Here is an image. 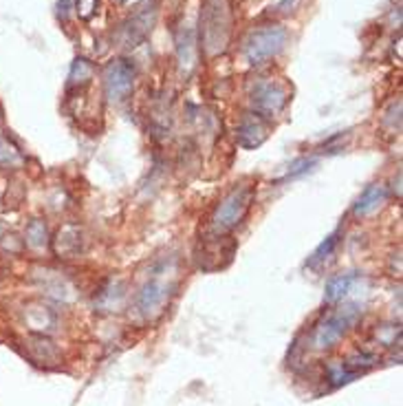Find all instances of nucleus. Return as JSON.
<instances>
[{
    "mask_svg": "<svg viewBox=\"0 0 403 406\" xmlns=\"http://www.w3.org/2000/svg\"><path fill=\"white\" fill-rule=\"evenodd\" d=\"M267 137H269V120L256 115V113L243 115L236 131V139L243 148H258V146L264 144Z\"/></svg>",
    "mask_w": 403,
    "mask_h": 406,
    "instance_id": "9",
    "label": "nucleus"
},
{
    "mask_svg": "<svg viewBox=\"0 0 403 406\" xmlns=\"http://www.w3.org/2000/svg\"><path fill=\"white\" fill-rule=\"evenodd\" d=\"M174 274L177 269L172 263H161L148 276L137 294V310L143 318H157L165 310L167 300L172 298L177 289Z\"/></svg>",
    "mask_w": 403,
    "mask_h": 406,
    "instance_id": "3",
    "label": "nucleus"
},
{
    "mask_svg": "<svg viewBox=\"0 0 403 406\" xmlns=\"http://www.w3.org/2000/svg\"><path fill=\"white\" fill-rule=\"evenodd\" d=\"M385 199H388V190H385V186H381V184L368 186L359 194V199L355 203V215L357 217H371V215H375L377 210L385 203Z\"/></svg>",
    "mask_w": 403,
    "mask_h": 406,
    "instance_id": "12",
    "label": "nucleus"
},
{
    "mask_svg": "<svg viewBox=\"0 0 403 406\" xmlns=\"http://www.w3.org/2000/svg\"><path fill=\"white\" fill-rule=\"evenodd\" d=\"M97 5H99V0H75V9L82 20H91L97 11Z\"/></svg>",
    "mask_w": 403,
    "mask_h": 406,
    "instance_id": "21",
    "label": "nucleus"
},
{
    "mask_svg": "<svg viewBox=\"0 0 403 406\" xmlns=\"http://www.w3.org/2000/svg\"><path fill=\"white\" fill-rule=\"evenodd\" d=\"M20 161H23L20 153L13 148L3 133H0V164H3V166H15V164H20Z\"/></svg>",
    "mask_w": 403,
    "mask_h": 406,
    "instance_id": "18",
    "label": "nucleus"
},
{
    "mask_svg": "<svg viewBox=\"0 0 403 406\" xmlns=\"http://www.w3.org/2000/svg\"><path fill=\"white\" fill-rule=\"evenodd\" d=\"M126 296V291H124V285L120 281H108V285L99 291V296H97V305L99 307H106V310H113V307H120L122 300Z\"/></svg>",
    "mask_w": 403,
    "mask_h": 406,
    "instance_id": "16",
    "label": "nucleus"
},
{
    "mask_svg": "<svg viewBox=\"0 0 403 406\" xmlns=\"http://www.w3.org/2000/svg\"><path fill=\"white\" fill-rule=\"evenodd\" d=\"M298 5H300V0H282V3L278 5V11L280 13H291V11L298 9Z\"/></svg>",
    "mask_w": 403,
    "mask_h": 406,
    "instance_id": "22",
    "label": "nucleus"
},
{
    "mask_svg": "<svg viewBox=\"0 0 403 406\" xmlns=\"http://www.w3.org/2000/svg\"><path fill=\"white\" fill-rule=\"evenodd\" d=\"M25 241L27 246L33 248V250H40L49 243V230H46V223L40 221V219H33L29 225H27V232H25Z\"/></svg>",
    "mask_w": 403,
    "mask_h": 406,
    "instance_id": "17",
    "label": "nucleus"
},
{
    "mask_svg": "<svg viewBox=\"0 0 403 406\" xmlns=\"http://www.w3.org/2000/svg\"><path fill=\"white\" fill-rule=\"evenodd\" d=\"M340 246V232H333V234H328L320 246H317L315 250H313V254L309 256V261H307V267L309 269H320L328 258L333 256V252H335V248Z\"/></svg>",
    "mask_w": 403,
    "mask_h": 406,
    "instance_id": "15",
    "label": "nucleus"
},
{
    "mask_svg": "<svg viewBox=\"0 0 403 406\" xmlns=\"http://www.w3.org/2000/svg\"><path fill=\"white\" fill-rule=\"evenodd\" d=\"M234 34L231 0H203L198 15V49L207 58L223 56Z\"/></svg>",
    "mask_w": 403,
    "mask_h": 406,
    "instance_id": "1",
    "label": "nucleus"
},
{
    "mask_svg": "<svg viewBox=\"0 0 403 406\" xmlns=\"http://www.w3.org/2000/svg\"><path fill=\"white\" fill-rule=\"evenodd\" d=\"M58 9H60V15L66 20V18H69L71 9H73V0H58Z\"/></svg>",
    "mask_w": 403,
    "mask_h": 406,
    "instance_id": "23",
    "label": "nucleus"
},
{
    "mask_svg": "<svg viewBox=\"0 0 403 406\" xmlns=\"http://www.w3.org/2000/svg\"><path fill=\"white\" fill-rule=\"evenodd\" d=\"M364 279L357 272H348V274H340V276H333V279L326 283V291H324V298L326 303H340L344 300L355 285H359Z\"/></svg>",
    "mask_w": 403,
    "mask_h": 406,
    "instance_id": "11",
    "label": "nucleus"
},
{
    "mask_svg": "<svg viewBox=\"0 0 403 406\" xmlns=\"http://www.w3.org/2000/svg\"><path fill=\"white\" fill-rule=\"evenodd\" d=\"M134 77H137V71H134L130 60H113L104 67L102 80H104V95L110 104H124L128 97L132 95L134 89Z\"/></svg>",
    "mask_w": 403,
    "mask_h": 406,
    "instance_id": "7",
    "label": "nucleus"
},
{
    "mask_svg": "<svg viewBox=\"0 0 403 406\" xmlns=\"http://www.w3.org/2000/svg\"><path fill=\"white\" fill-rule=\"evenodd\" d=\"M249 102H251V113L271 120L284 110L289 104V89L276 82V80H258L249 91Z\"/></svg>",
    "mask_w": 403,
    "mask_h": 406,
    "instance_id": "6",
    "label": "nucleus"
},
{
    "mask_svg": "<svg viewBox=\"0 0 403 406\" xmlns=\"http://www.w3.org/2000/svg\"><path fill=\"white\" fill-rule=\"evenodd\" d=\"M53 248L58 256L71 258L82 252V232L77 225H64L58 232V239L53 241Z\"/></svg>",
    "mask_w": 403,
    "mask_h": 406,
    "instance_id": "13",
    "label": "nucleus"
},
{
    "mask_svg": "<svg viewBox=\"0 0 403 406\" xmlns=\"http://www.w3.org/2000/svg\"><path fill=\"white\" fill-rule=\"evenodd\" d=\"M93 73H95V69L87 58H75L71 64V71H69V80H66V91L89 87L93 80Z\"/></svg>",
    "mask_w": 403,
    "mask_h": 406,
    "instance_id": "14",
    "label": "nucleus"
},
{
    "mask_svg": "<svg viewBox=\"0 0 403 406\" xmlns=\"http://www.w3.org/2000/svg\"><path fill=\"white\" fill-rule=\"evenodd\" d=\"M313 166H315V159H300V161H295V164L291 166V170L284 175L280 182H289V179H293V177L305 175V172H309Z\"/></svg>",
    "mask_w": 403,
    "mask_h": 406,
    "instance_id": "20",
    "label": "nucleus"
},
{
    "mask_svg": "<svg viewBox=\"0 0 403 406\" xmlns=\"http://www.w3.org/2000/svg\"><path fill=\"white\" fill-rule=\"evenodd\" d=\"M383 126H388L392 133H399V131H401V100L392 102L390 108L385 110V115H383Z\"/></svg>",
    "mask_w": 403,
    "mask_h": 406,
    "instance_id": "19",
    "label": "nucleus"
},
{
    "mask_svg": "<svg viewBox=\"0 0 403 406\" xmlns=\"http://www.w3.org/2000/svg\"><path fill=\"white\" fill-rule=\"evenodd\" d=\"M284 44H287V29L280 25H264L245 38L243 53L251 67H262L282 51Z\"/></svg>",
    "mask_w": 403,
    "mask_h": 406,
    "instance_id": "4",
    "label": "nucleus"
},
{
    "mask_svg": "<svg viewBox=\"0 0 403 406\" xmlns=\"http://www.w3.org/2000/svg\"><path fill=\"white\" fill-rule=\"evenodd\" d=\"M256 199V188L251 184H236L218 201L210 219V230L214 236H225L245 221L251 203Z\"/></svg>",
    "mask_w": 403,
    "mask_h": 406,
    "instance_id": "2",
    "label": "nucleus"
},
{
    "mask_svg": "<svg viewBox=\"0 0 403 406\" xmlns=\"http://www.w3.org/2000/svg\"><path fill=\"white\" fill-rule=\"evenodd\" d=\"M177 56H179V67L181 71L190 75L196 67L198 60V38L192 27H183L177 36Z\"/></svg>",
    "mask_w": 403,
    "mask_h": 406,
    "instance_id": "10",
    "label": "nucleus"
},
{
    "mask_svg": "<svg viewBox=\"0 0 403 406\" xmlns=\"http://www.w3.org/2000/svg\"><path fill=\"white\" fill-rule=\"evenodd\" d=\"M362 310L357 303H346L344 307H338V310H331L328 314H324L320 320H317L315 329H313V347L317 351L331 349L338 340L359 320Z\"/></svg>",
    "mask_w": 403,
    "mask_h": 406,
    "instance_id": "5",
    "label": "nucleus"
},
{
    "mask_svg": "<svg viewBox=\"0 0 403 406\" xmlns=\"http://www.w3.org/2000/svg\"><path fill=\"white\" fill-rule=\"evenodd\" d=\"M157 13H159L157 0L141 5L122 25L120 34H117V42H120L124 49H134V46H139L141 42H146V38L153 34V27L157 23Z\"/></svg>",
    "mask_w": 403,
    "mask_h": 406,
    "instance_id": "8",
    "label": "nucleus"
}]
</instances>
